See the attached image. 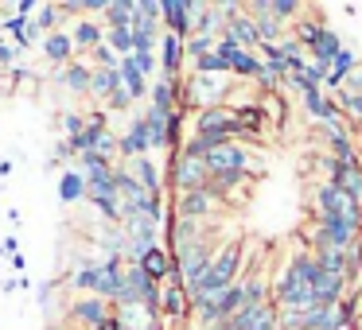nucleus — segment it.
Returning <instances> with one entry per match:
<instances>
[{
  "label": "nucleus",
  "instance_id": "51",
  "mask_svg": "<svg viewBox=\"0 0 362 330\" xmlns=\"http://www.w3.org/2000/svg\"><path fill=\"white\" fill-rule=\"evenodd\" d=\"M281 82H284L281 71H273V66H261V74H257V86H261V90H269V94H273Z\"/></svg>",
  "mask_w": 362,
  "mask_h": 330
},
{
  "label": "nucleus",
  "instance_id": "46",
  "mask_svg": "<svg viewBox=\"0 0 362 330\" xmlns=\"http://www.w3.org/2000/svg\"><path fill=\"white\" fill-rule=\"evenodd\" d=\"M214 43H218V39H206V35H191V39H183V51H187V59L195 63V59L211 55V51H214Z\"/></svg>",
  "mask_w": 362,
  "mask_h": 330
},
{
  "label": "nucleus",
  "instance_id": "58",
  "mask_svg": "<svg viewBox=\"0 0 362 330\" xmlns=\"http://www.w3.org/2000/svg\"><path fill=\"white\" fill-rule=\"evenodd\" d=\"M8 175H12V159H0V183L8 179Z\"/></svg>",
  "mask_w": 362,
  "mask_h": 330
},
{
  "label": "nucleus",
  "instance_id": "26",
  "mask_svg": "<svg viewBox=\"0 0 362 330\" xmlns=\"http://www.w3.org/2000/svg\"><path fill=\"white\" fill-rule=\"evenodd\" d=\"M40 51H43V59H47L51 66H59V71H63L66 63H74V43H71V32H55V35H47Z\"/></svg>",
  "mask_w": 362,
  "mask_h": 330
},
{
  "label": "nucleus",
  "instance_id": "14",
  "mask_svg": "<svg viewBox=\"0 0 362 330\" xmlns=\"http://www.w3.org/2000/svg\"><path fill=\"white\" fill-rule=\"evenodd\" d=\"M156 59H160V74L164 78H180V66L187 63V51H183V39L180 35H160L156 43Z\"/></svg>",
  "mask_w": 362,
  "mask_h": 330
},
{
  "label": "nucleus",
  "instance_id": "28",
  "mask_svg": "<svg viewBox=\"0 0 362 330\" xmlns=\"http://www.w3.org/2000/svg\"><path fill=\"white\" fill-rule=\"evenodd\" d=\"M66 283L78 288L82 295H98V288H102V260H82L78 272L66 276Z\"/></svg>",
  "mask_w": 362,
  "mask_h": 330
},
{
  "label": "nucleus",
  "instance_id": "18",
  "mask_svg": "<svg viewBox=\"0 0 362 330\" xmlns=\"http://www.w3.org/2000/svg\"><path fill=\"white\" fill-rule=\"evenodd\" d=\"M191 314V295L183 283H164L160 288V319H187Z\"/></svg>",
  "mask_w": 362,
  "mask_h": 330
},
{
  "label": "nucleus",
  "instance_id": "16",
  "mask_svg": "<svg viewBox=\"0 0 362 330\" xmlns=\"http://www.w3.org/2000/svg\"><path fill=\"white\" fill-rule=\"evenodd\" d=\"M234 330H276V307L273 303H257V307H242L234 319H226Z\"/></svg>",
  "mask_w": 362,
  "mask_h": 330
},
{
  "label": "nucleus",
  "instance_id": "56",
  "mask_svg": "<svg viewBox=\"0 0 362 330\" xmlns=\"http://www.w3.org/2000/svg\"><path fill=\"white\" fill-rule=\"evenodd\" d=\"M94 330H125V326H121V319H117V314H110V319H105V322H98Z\"/></svg>",
  "mask_w": 362,
  "mask_h": 330
},
{
  "label": "nucleus",
  "instance_id": "35",
  "mask_svg": "<svg viewBox=\"0 0 362 330\" xmlns=\"http://www.w3.org/2000/svg\"><path fill=\"white\" fill-rule=\"evenodd\" d=\"M323 28H327V20H323V16H312V20H296V24H292V39H296L300 43V47H312V43L315 39H320V32H323Z\"/></svg>",
  "mask_w": 362,
  "mask_h": 330
},
{
  "label": "nucleus",
  "instance_id": "30",
  "mask_svg": "<svg viewBox=\"0 0 362 330\" xmlns=\"http://www.w3.org/2000/svg\"><path fill=\"white\" fill-rule=\"evenodd\" d=\"M354 66H358V55H354V47H346V43H343V51L335 55V63L327 66V82H323V90H339Z\"/></svg>",
  "mask_w": 362,
  "mask_h": 330
},
{
  "label": "nucleus",
  "instance_id": "29",
  "mask_svg": "<svg viewBox=\"0 0 362 330\" xmlns=\"http://www.w3.org/2000/svg\"><path fill=\"white\" fill-rule=\"evenodd\" d=\"M308 51H312V63L331 66V63H335V55L343 51V39H339V32H331V24H327V28L320 32V39H315Z\"/></svg>",
  "mask_w": 362,
  "mask_h": 330
},
{
  "label": "nucleus",
  "instance_id": "36",
  "mask_svg": "<svg viewBox=\"0 0 362 330\" xmlns=\"http://www.w3.org/2000/svg\"><path fill=\"white\" fill-rule=\"evenodd\" d=\"M242 288H245V307H257V303H273L269 299V280L261 272L242 276Z\"/></svg>",
  "mask_w": 362,
  "mask_h": 330
},
{
  "label": "nucleus",
  "instance_id": "15",
  "mask_svg": "<svg viewBox=\"0 0 362 330\" xmlns=\"http://www.w3.org/2000/svg\"><path fill=\"white\" fill-rule=\"evenodd\" d=\"M218 39H230V43H238V47H245V51H257V47H261L257 28H253V16H250L245 8L238 12V16H230V20H226V28H222Z\"/></svg>",
  "mask_w": 362,
  "mask_h": 330
},
{
  "label": "nucleus",
  "instance_id": "13",
  "mask_svg": "<svg viewBox=\"0 0 362 330\" xmlns=\"http://www.w3.org/2000/svg\"><path fill=\"white\" fill-rule=\"evenodd\" d=\"M110 314H113V303H105V299H98V295H82L66 307V319L82 330H94L98 322H105Z\"/></svg>",
  "mask_w": 362,
  "mask_h": 330
},
{
  "label": "nucleus",
  "instance_id": "50",
  "mask_svg": "<svg viewBox=\"0 0 362 330\" xmlns=\"http://www.w3.org/2000/svg\"><path fill=\"white\" fill-rule=\"evenodd\" d=\"M339 94H351V97H362V63L346 74V82L339 86Z\"/></svg>",
  "mask_w": 362,
  "mask_h": 330
},
{
  "label": "nucleus",
  "instance_id": "6",
  "mask_svg": "<svg viewBox=\"0 0 362 330\" xmlns=\"http://www.w3.org/2000/svg\"><path fill=\"white\" fill-rule=\"evenodd\" d=\"M214 252H218V245L211 241V237H203L199 245H191L187 252H183L180 260H175V268H180V280H183V288H195L199 280L206 276V268H211V260H214Z\"/></svg>",
  "mask_w": 362,
  "mask_h": 330
},
{
  "label": "nucleus",
  "instance_id": "19",
  "mask_svg": "<svg viewBox=\"0 0 362 330\" xmlns=\"http://www.w3.org/2000/svg\"><path fill=\"white\" fill-rule=\"evenodd\" d=\"M90 78H94V66H90L86 59H74V63L63 66V74H59V86H63L66 94L90 97Z\"/></svg>",
  "mask_w": 362,
  "mask_h": 330
},
{
  "label": "nucleus",
  "instance_id": "41",
  "mask_svg": "<svg viewBox=\"0 0 362 330\" xmlns=\"http://www.w3.org/2000/svg\"><path fill=\"white\" fill-rule=\"evenodd\" d=\"M335 105H339V117H343V125H351V128H358V125H362V97L339 94V97H335Z\"/></svg>",
  "mask_w": 362,
  "mask_h": 330
},
{
  "label": "nucleus",
  "instance_id": "3",
  "mask_svg": "<svg viewBox=\"0 0 362 330\" xmlns=\"http://www.w3.org/2000/svg\"><path fill=\"white\" fill-rule=\"evenodd\" d=\"M121 229H125V264H141L160 245V226H152L144 218H125Z\"/></svg>",
  "mask_w": 362,
  "mask_h": 330
},
{
  "label": "nucleus",
  "instance_id": "31",
  "mask_svg": "<svg viewBox=\"0 0 362 330\" xmlns=\"http://www.w3.org/2000/svg\"><path fill=\"white\" fill-rule=\"evenodd\" d=\"M117 74H121V90H125V94L133 97V102H141V97L148 94V86H152V82L144 78L141 71H136V63H133V59H121Z\"/></svg>",
  "mask_w": 362,
  "mask_h": 330
},
{
  "label": "nucleus",
  "instance_id": "32",
  "mask_svg": "<svg viewBox=\"0 0 362 330\" xmlns=\"http://www.w3.org/2000/svg\"><path fill=\"white\" fill-rule=\"evenodd\" d=\"M144 125H148V140H152V152H164L168 148V125H172V113H160V109H144L141 113Z\"/></svg>",
  "mask_w": 362,
  "mask_h": 330
},
{
  "label": "nucleus",
  "instance_id": "21",
  "mask_svg": "<svg viewBox=\"0 0 362 330\" xmlns=\"http://www.w3.org/2000/svg\"><path fill=\"white\" fill-rule=\"evenodd\" d=\"M245 12L253 16V28H257V39H261V47H265V43H281L284 35H288V28H284V24H276V20L269 16L265 8H261V0H253V4H245Z\"/></svg>",
  "mask_w": 362,
  "mask_h": 330
},
{
  "label": "nucleus",
  "instance_id": "53",
  "mask_svg": "<svg viewBox=\"0 0 362 330\" xmlns=\"http://www.w3.org/2000/svg\"><path fill=\"white\" fill-rule=\"evenodd\" d=\"M16 59H20L16 43H8V39H0V71H12V66H16Z\"/></svg>",
  "mask_w": 362,
  "mask_h": 330
},
{
  "label": "nucleus",
  "instance_id": "7",
  "mask_svg": "<svg viewBox=\"0 0 362 330\" xmlns=\"http://www.w3.org/2000/svg\"><path fill=\"white\" fill-rule=\"evenodd\" d=\"M214 55H218L222 63H226V71L238 74V78H257L261 66H265L257 51H245V47H238V43H230V39L214 43Z\"/></svg>",
  "mask_w": 362,
  "mask_h": 330
},
{
  "label": "nucleus",
  "instance_id": "9",
  "mask_svg": "<svg viewBox=\"0 0 362 330\" xmlns=\"http://www.w3.org/2000/svg\"><path fill=\"white\" fill-rule=\"evenodd\" d=\"M218 198L211 195V190H187V195H175V214L172 218H187V221H211L214 214H218Z\"/></svg>",
  "mask_w": 362,
  "mask_h": 330
},
{
  "label": "nucleus",
  "instance_id": "8",
  "mask_svg": "<svg viewBox=\"0 0 362 330\" xmlns=\"http://www.w3.org/2000/svg\"><path fill=\"white\" fill-rule=\"evenodd\" d=\"M160 28H164L168 35L191 39V28H195V0H160Z\"/></svg>",
  "mask_w": 362,
  "mask_h": 330
},
{
  "label": "nucleus",
  "instance_id": "39",
  "mask_svg": "<svg viewBox=\"0 0 362 330\" xmlns=\"http://www.w3.org/2000/svg\"><path fill=\"white\" fill-rule=\"evenodd\" d=\"M105 47L117 59H129L133 55V28H105Z\"/></svg>",
  "mask_w": 362,
  "mask_h": 330
},
{
  "label": "nucleus",
  "instance_id": "10",
  "mask_svg": "<svg viewBox=\"0 0 362 330\" xmlns=\"http://www.w3.org/2000/svg\"><path fill=\"white\" fill-rule=\"evenodd\" d=\"M211 175H230V171H250V152H245L242 140H230L222 148H214L211 156L203 159Z\"/></svg>",
  "mask_w": 362,
  "mask_h": 330
},
{
  "label": "nucleus",
  "instance_id": "60",
  "mask_svg": "<svg viewBox=\"0 0 362 330\" xmlns=\"http://www.w3.org/2000/svg\"><path fill=\"white\" fill-rule=\"evenodd\" d=\"M354 299H358V307H362V283H358V291H354Z\"/></svg>",
  "mask_w": 362,
  "mask_h": 330
},
{
  "label": "nucleus",
  "instance_id": "55",
  "mask_svg": "<svg viewBox=\"0 0 362 330\" xmlns=\"http://www.w3.org/2000/svg\"><path fill=\"white\" fill-rule=\"evenodd\" d=\"M16 16H35V12H40V0H16Z\"/></svg>",
  "mask_w": 362,
  "mask_h": 330
},
{
  "label": "nucleus",
  "instance_id": "27",
  "mask_svg": "<svg viewBox=\"0 0 362 330\" xmlns=\"http://www.w3.org/2000/svg\"><path fill=\"white\" fill-rule=\"evenodd\" d=\"M141 268H144L148 280H156L160 288H164V283L172 280V272H175V260H172V252H168V249H160V245H156V249L141 260Z\"/></svg>",
  "mask_w": 362,
  "mask_h": 330
},
{
  "label": "nucleus",
  "instance_id": "1",
  "mask_svg": "<svg viewBox=\"0 0 362 330\" xmlns=\"http://www.w3.org/2000/svg\"><path fill=\"white\" fill-rule=\"evenodd\" d=\"M242 252H245L242 237L226 241L218 252H214V260H211V268H206V276L187 291V295H191V299H195V295H218V291L230 288V283H238V280H242V260H245Z\"/></svg>",
  "mask_w": 362,
  "mask_h": 330
},
{
  "label": "nucleus",
  "instance_id": "43",
  "mask_svg": "<svg viewBox=\"0 0 362 330\" xmlns=\"http://www.w3.org/2000/svg\"><path fill=\"white\" fill-rule=\"evenodd\" d=\"M78 171L82 175H113V159L98 156V152H82V156H78Z\"/></svg>",
  "mask_w": 362,
  "mask_h": 330
},
{
  "label": "nucleus",
  "instance_id": "4",
  "mask_svg": "<svg viewBox=\"0 0 362 330\" xmlns=\"http://www.w3.org/2000/svg\"><path fill=\"white\" fill-rule=\"evenodd\" d=\"M168 183L175 187V195H187V190H206V183H211V171H206L203 159H187V156H180V152H172Z\"/></svg>",
  "mask_w": 362,
  "mask_h": 330
},
{
  "label": "nucleus",
  "instance_id": "40",
  "mask_svg": "<svg viewBox=\"0 0 362 330\" xmlns=\"http://www.w3.org/2000/svg\"><path fill=\"white\" fill-rule=\"evenodd\" d=\"M113 90H121V74L117 71H94V78H90V97L105 102Z\"/></svg>",
  "mask_w": 362,
  "mask_h": 330
},
{
  "label": "nucleus",
  "instance_id": "49",
  "mask_svg": "<svg viewBox=\"0 0 362 330\" xmlns=\"http://www.w3.org/2000/svg\"><path fill=\"white\" fill-rule=\"evenodd\" d=\"M133 109V97L125 94V90H113L110 97H105V113H129Z\"/></svg>",
  "mask_w": 362,
  "mask_h": 330
},
{
  "label": "nucleus",
  "instance_id": "23",
  "mask_svg": "<svg viewBox=\"0 0 362 330\" xmlns=\"http://www.w3.org/2000/svg\"><path fill=\"white\" fill-rule=\"evenodd\" d=\"M148 102H152V109H160V113H175L180 109V78H164V74H160V82L148 86Z\"/></svg>",
  "mask_w": 362,
  "mask_h": 330
},
{
  "label": "nucleus",
  "instance_id": "37",
  "mask_svg": "<svg viewBox=\"0 0 362 330\" xmlns=\"http://www.w3.org/2000/svg\"><path fill=\"white\" fill-rule=\"evenodd\" d=\"M261 8H265L269 16L276 20V24H284V28H288L292 20H296L300 12H304V4H296V0H261Z\"/></svg>",
  "mask_w": 362,
  "mask_h": 330
},
{
  "label": "nucleus",
  "instance_id": "48",
  "mask_svg": "<svg viewBox=\"0 0 362 330\" xmlns=\"http://www.w3.org/2000/svg\"><path fill=\"white\" fill-rule=\"evenodd\" d=\"M59 128H63V140H74V136H82V128H86V117H82V113H63V117H59Z\"/></svg>",
  "mask_w": 362,
  "mask_h": 330
},
{
  "label": "nucleus",
  "instance_id": "12",
  "mask_svg": "<svg viewBox=\"0 0 362 330\" xmlns=\"http://www.w3.org/2000/svg\"><path fill=\"white\" fill-rule=\"evenodd\" d=\"M206 237V226L203 221H187V218H168V252L172 260H180L191 245H199Z\"/></svg>",
  "mask_w": 362,
  "mask_h": 330
},
{
  "label": "nucleus",
  "instance_id": "47",
  "mask_svg": "<svg viewBox=\"0 0 362 330\" xmlns=\"http://www.w3.org/2000/svg\"><path fill=\"white\" fill-rule=\"evenodd\" d=\"M191 74H230V71H226V63H222V59L211 51V55H203V59H195V63H191Z\"/></svg>",
  "mask_w": 362,
  "mask_h": 330
},
{
  "label": "nucleus",
  "instance_id": "44",
  "mask_svg": "<svg viewBox=\"0 0 362 330\" xmlns=\"http://www.w3.org/2000/svg\"><path fill=\"white\" fill-rule=\"evenodd\" d=\"M315 264L327 268V272L346 276V252H339V249H315Z\"/></svg>",
  "mask_w": 362,
  "mask_h": 330
},
{
  "label": "nucleus",
  "instance_id": "33",
  "mask_svg": "<svg viewBox=\"0 0 362 330\" xmlns=\"http://www.w3.org/2000/svg\"><path fill=\"white\" fill-rule=\"evenodd\" d=\"M214 307H218V319H222V322L234 319V314L245 307V288H242V280L230 283L226 291H218V295H214Z\"/></svg>",
  "mask_w": 362,
  "mask_h": 330
},
{
  "label": "nucleus",
  "instance_id": "5",
  "mask_svg": "<svg viewBox=\"0 0 362 330\" xmlns=\"http://www.w3.org/2000/svg\"><path fill=\"white\" fill-rule=\"evenodd\" d=\"M195 136H222V140H242V128L230 105H214V109L195 113Z\"/></svg>",
  "mask_w": 362,
  "mask_h": 330
},
{
  "label": "nucleus",
  "instance_id": "17",
  "mask_svg": "<svg viewBox=\"0 0 362 330\" xmlns=\"http://www.w3.org/2000/svg\"><path fill=\"white\" fill-rule=\"evenodd\" d=\"M71 43H74V59L78 55H86L90 59V51H98L105 43V28H102V20H86L82 16L78 24L71 28Z\"/></svg>",
  "mask_w": 362,
  "mask_h": 330
},
{
  "label": "nucleus",
  "instance_id": "62",
  "mask_svg": "<svg viewBox=\"0 0 362 330\" xmlns=\"http://www.w3.org/2000/svg\"><path fill=\"white\" fill-rule=\"evenodd\" d=\"M358 164H362V156H358Z\"/></svg>",
  "mask_w": 362,
  "mask_h": 330
},
{
  "label": "nucleus",
  "instance_id": "24",
  "mask_svg": "<svg viewBox=\"0 0 362 330\" xmlns=\"http://www.w3.org/2000/svg\"><path fill=\"white\" fill-rule=\"evenodd\" d=\"M59 202L63 206H74V202H82L86 198V175L78 171V167H63L59 171Z\"/></svg>",
  "mask_w": 362,
  "mask_h": 330
},
{
  "label": "nucleus",
  "instance_id": "34",
  "mask_svg": "<svg viewBox=\"0 0 362 330\" xmlns=\"http://www.w3.org/2000/svg\"><path fill=\"white\" fill-rule=\"evenodd\" d=\"M133 16H136V0H110L102 28H133Z\"/></svg>",
  "mask_w": 362,
  "mask_h": 330
},
{
  "label": "nucleus",
  "instance_id": "54",
  "mask_svg": "<svg viewBox=\"0 0 362 330\" xmlns=\"http://www.w3.org/2000/svg\"><path fill=\"white\" fill-rule=\"evenodd\" d=\"M136 16L156 20V24H160V0H136Z\"/></svg>",
  "mask_w": 362,
  "mask_h": 330
},
{
  "label": "nucleus",
  "instance_id": "22",
  "mask_svg": "<svg viewBox=\"0 0 362 330\" xmlns=\"http://www.w3.org/2000/svg\"><path fill=\"white\" fill-rule=\"evenodd\" d=\"M300 105H304V113L312 121H320V125L339 121V105L327 97V90H308V94H300Z\"/></svg>",
  "mask_w": 362,
  "mask_h": 330
},
{
  "label": "nucleus",
  "instance_id": "61",
  "mask_svg": "<svg viewBox=\"0 0 362 330\" xmlns=\"http://www.w3.org/2000/svg\"><path fill=\"white\" fill-rule=\"evenodd\" d=\"M354 133H358V136H362V125H358V128H354Z\"/></svg>",
  "mask_w": 362,
  "mask_h": 330
},
{
  "label": "nucleus",
  "instance_id": "20",
  "mask_svg": "<svg viewBox=\"0 0 362 330\" xmlns=\"http://www.w3.org/2000/svg\"><path fill=\"white\" fill-rule=\"evenodd\" d=\"M125 167H129V175L141 183V190H148V195H164V171L156 167L152 156H141V159H133V164H125Z\"/></svg>",
  "mask_w": 362,
  "mask_h": 330
},
{
  "label": "nucleus",
  "instance_id": "2",
  "mask_svg": "<svg viewBox=\"0 0 362 330\" xmlns=\"http://www.w3.org/2000/svg\"><path fill=\"white\" fill-rule=\"evenodd\" d=\"M312 206H315V218L320 221H351V226H362V206L354 198H346L339 187H331V183L315 187Z\"/></svg>",
  "mask_w": 362,
  "mask_h": 330
},
{
  "label": "nucleus",
  "instance_id": "45",
  "mask_svg": "<svg viewBox=\"0 0 362 330\" xmlns=\"http://www.w3.org/2000/svg\"><path fill=\"white\" fill-rule=\"evenodd\" d=\"M35 24H40V32H43V35L63 32V20H59L55 4H40V12H35Z\"/></svg>",
  "mask_w": 362,
  "mask_h": 330
},
{
  "label": "nucleus",
  "instance_id": "52",
  "mask_svg": "<svg viewBox=\"0 0 362 330\" xmlns=\"http://www.w3.org/2000/svg\"><path fill=\"white\" fill-rule=\"evenodd\" d=\"M55 12H59V20L74 16V24H78L82 20V0H55Z\"/></svg>",
  "mask_w": 362,
  "mask_h": 330
},
{
  "label": "nucleus",
  "instance_id": "11",
  "mask_svg": "<svg viewBox=\"0 0 362 330\" xmlns=\"http://www.w3.org/2000/svg\"><path fill=\"white\" fill-rule=\"evenodd\" d=\"M152 152V140H148V125H144V117L136 113L133 121H129V128L117 136V156H121V164H133V159H141V156H148Z\"/></svg>",
  "mask_w": 362,
  "mask_h": 330
},
{
  "label": "nucleus",
  "instance_id": "25",
  "mask_svg": "<svg viewBox=\"0 0 362 330\" xmlns=\"http://www.w3.org/2000/svg\"><path fill=\"white\" fill-rule=\"evenodd\" d=\"M222 28H226L222 12L214 8V4H203V0H195V28H191V35H206V39H218Z\"/></svg>",
  "mask_w": 362,
  "mask_h": 330
},
{
  "label": "nucleus",
  "instance_id": "59",
  "mask_svg": "<svg viewBox=\"0 0 362 330\" xmlns=\"http://www.w3.org/2000/svg\"><path fill=\"white\" fill-rule=\"evenodd\" d=\"M214 330H234V326H230V322H218V326H214Z\"/></svg>",
  "mask_w": 362,
  "mask_h": 330
},
{
  "label": "nucleus",
  "instance_id": "42",
  "mask_svg": "<svg viewBox=\"0 0 362 330\" xmlns=\"http://www.w3.org/2000/svg\"><path fill=\"white\" fill-rule=\"evenodd\" d=\"M94 241L102 245V252H105V257H121V260H125V229H121V226L105 229L102 237H94Z\"/></svg>",
  "mask_w": 362,
  "mask_h": 330
},
{
  "label": "nucleus",
  "instance_id": "38",
  "mask_svg": "<svg viewBox=\"0 0 362 330\" xmlns=\"http://www.w3.org/2000/svg\"><path fill=\"white\" fill-rule=\"evenodd\" d=\"M335 187L343 190L346 198H354V202L362 206V164L343 167V171H339V179H335Z\"/></svg>",
  "mask_w": 362,
  "mask_h": 330
},
{
  "label": "nucleus",
  "instance_id": "57",
  "mask_svg": "<svg viewBox=\"0 0 362 330\" xmlns=\"http://www.w3.org/2000/svg\"><path fill=\"white\" fill-rule=\"evenodd\" d=\"M16 249H20V241H16V237H4V245H0V252H8V257H16Z\"/></svg>",
  "mask_w": 362,
  "mask_h": 330
}]
</instances>
